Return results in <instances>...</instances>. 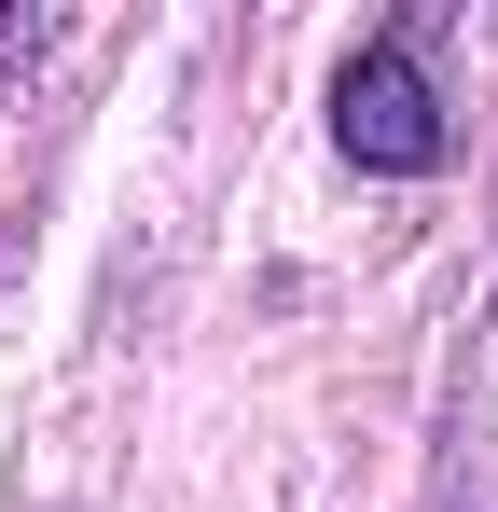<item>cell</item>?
<instances>
[{
    "instance_id": "6da1fadb",
    "label": "cell",
    "mask_w": 498,
    "mask_h": 512,
    "mask_svg": "<svg viewBox=\"0 0 498 512\" xmlns=\"http://www.w3.org/2000/svg\"><path fill=\"white\" fill-rule=\"evenodd\" d=\"M332 139H346L374 180L443 167V84H429V28H415V14H388V28L346 56V84H332Z\"/></svg>"
},
{
    "instance_id": "7a4b0ae2",
    "label": "cell",
    "mask_w": 498,
    "mask_h": 512,
    "mask_svg": "<svg viewBox=\"0 0 498 512\" xmlns=\"http://www.w3.org/2000/svg\"><path fill=\"white\" fill-rule=\"evenodd\" d=\"M28 56H42V28H28V14H0V84H14Z\"/></svg>"
}]
</instances>
